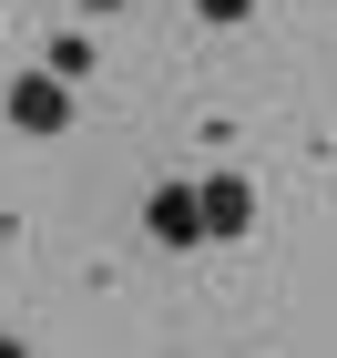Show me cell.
Returning <instances> with one entry per match:
<instances>
[{
    "instance_id": "6da1fadb",
    "label": "cell",
    "mask_w": 337,
    "mask_h": 358,
    "mask_svg": "<svg viewBox=\"0 0 337 358\" xmlns=\"http://www.w3.org/2000/svg\"><path fill=\"white\" fill-rule=\"evenodd\" d=\"M143 236L174 246V256L204 246V194H195V185H153V194H143Z\"/></svg>"
},
{
    "instance_id": "7a4b0ae2",
    "label": "cell",
    "mask_w": 337,
    "mask_h": 358,
    "mask_svg": "<svg viewBox=\"0 0 337 358\" xmlns=\"http://www.w3.org/2000/svg\"><path fill=\"white\" fill-rule=\"evenodd\" d=\"M10 123H21V134H72V83H52V72H21V83H10Z\"/></svg>"
},
{
    "instance_id": "3957f363",
    "label": "cell",
    "mask_w": 337,
    "mask_h": 358,
    "mask_svg": "<svg viewBox=\"0 0 337 358\" xmlns=\"http://www.w3.org/2000/svg\"><path fill=\"white\" fill-rule=\"evenodd\" d=\"M204 236H246V225H255V185H246V174H204Z\"/></svg>"
},
{
    "instance_id": "277c9868",
    "label": "cell",
    "mask_w": 337,
    "mask_h": 358,
    "mask_svg": "<svg viewBox=\"0 0 337 358\" xmlns=\"http://www.w3.org/2000/svg\"><path fill=\"white\" fill-rule=\"evenodd\" d=\"M41 72H52V83H82V72H92V41H82V31H61V41H52V62H41Z\"/></svg>"
},
{
    "instance_id": "5b68a950",
    "label": "cell",
    "mask_w": 337,
    "mask_h": 358,
    "mask_svg": "<svg viewBox=\"0 0 337 358\" xmlns=\"http://www.w3.org/2000/svg\"><path fill=\"white\" fill-rule=\"evenodd\" d=\"M255 0H195V21H246Z\"/></svg>"
},
{
    "instance_id": "8992f818",
    "label": "cell",
    "mask_w": 337,
    "mask_h": 358,
    "mask_svg": "<svg viewBox=\"0 0 337 358\" xmlns=\"http://www.w3.org/2000/svg\"><path fill=\"white\" fill-rule=\"evenodd\" d=\"M82 10H92V21H112V10H123V0H82Z\"/></svg>"
},
{
    "instance_id": "52a82bcc",
    "label": "cell",
    "mask_w": 337,
    "mask_h": 358,
    "mask_svg": "<svg viewBox=\"0 0 337 358\" xmlns=\"http://www.w3.org/2000/svg\"><path fill=\"white\" fill-rule=\"evenodd\" d=\"M0 358H31V348H21V338H10V328H0Z\"/></svg>"
}]
</instances>
